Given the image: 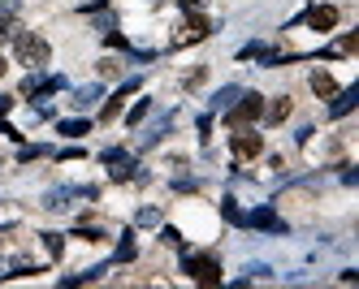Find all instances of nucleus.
Here are the masks:
<instances>
[{
    "instance_id": "nucleus-13",
    "label": "nucleus",
    "mask_w": 359,
    "mask_h": 289,
    "mask_svg": "<svg viewBox=\"0 0 359 289\" xmlns=\"http://www.w3.org/2000/svg\"><path fill=\"white\" fill-rule=\"evenodd\" d=\"M312 91H316L320 99H333V95H338V83H333L329 73H312Z\"/></svg>"
},
{
    "instance_id": "nucleus-30",
    "label": "nucleus",
    "mask_w": 359,
    "mask_h": 289,
    "mask_svg": "<svg viewBox=\"0 0 359 289\" xmlns=\"http://www.w3.org/2000/svg\"><path fill=\"white\" fill-rule=\"evenodd\" d=\"M151 5H161V0H151Z\"/></svg>"
},
{
    "instance_id": "nucleus-14",
    "label": "nucleus",
    "mask_w": 359,
    "mask_h": 289,
    "mask_svg": "<svg viewBox=\"0 0 359 289\" xmlns=\"http://www.w3.org/2000/svg\"><path fill=\"white\" fill-rule=\"evenodd\" d=\"M286 117H290V95H281V99L269 104V125H281Z\"/></svg>"
},
{
    "instance_id": "nucleus-29",
    "label": "nucleus",
    "mask_w": 359,
    "mask_h": 289,
    "mask_svg": "<svg viewBox=\"0 0 359 289\" xmlns=\"http://www.w3.org/2000/svg\"><path fill=\"white\" fill-rule=\"evenodd\" d=\"M5 69H9V65H5V57H0V78H5Z\"/></svg>"
},
{
    "instance_id": "nucleus-21",
    "label": "nucleus",
    "mask_w": 359,
    "mask_h": 289,
    "mask_svg": "<svg viewBox=\"0 0 359 289\" xmlns=\"http://www.w3.org/2000/svg\"><path fill=\"white\" fill-rule=\"evenodd\" d=\"M100 73H104V78H121V61L104 57V61H100Z\"/></svg>"
},
{
    "instance_id": "nucleus-12",
    "label": "nucleus",
    "mask_w": 359,
    "mask_h": 289,
    "mask_svg": "<svg viewBox=\"0 0 359 289\" xmlns=\"http://www.w3.org/2000/svg\"><path fill=\"white\" fill-rule=\"evenodd\" d=\"M243 95V87H221L217 95H212V113H225V108H234V99Z\"/></svg>"
},
{
    "instance_id": "nucleus-3",
    "label": "nucleus",
    "mask_w": 359,
    "mask_h": 289,
    "mask_svg": "<svg viewBox=\"0 0 359 289\" xmlns=\"http://www.w3.org/2000/svg\"><path fill=\"white\" fill-rule=\"evenodd\" d=\"M182 268H187L191 281H199V285H217V281H221V264H217L212 255H187Z\"/></svg>"
},
{
    "instance_id": "nucleus-20",
    "label": "nucleus",
    "mask_w": 359,
    "mask_h": 289,
    "mask_svg": "<svg viewBox=\"0 0 359 289\" xmlns=\"http://www.w3.org/2000/svg\"><path fill=\"white\" fill-rule=\"evenodd\" d=\"M221 212H225L229 225H243V212H238V203H234V199H225V203H221Z\"/></svg>"
},
{
    "instance_id": "nucleus-10",
    "label": "nucleus",
    "mask_w": 359,
    "mask_h": 289,
    "mask_svg": "<svg viewBox=\"0 0 359 289\" xmlns=\"http://www.w3.org/2000/svg\"><path fill=\"white\" fill-rule=\"evenodd\" d=\"M95 99H100V87H95V83H91V87H79V91L69 95V104H74V108H79V113L95 108Z\"/></svg>"
},
{
    "instance_id": "nucleus-19",
    "label": "nucleus",
    "mask_w": 359,
    "mask_h": 289,
    "mask_svg": "<svg viewBox=\"0 0 359 289\" xmlns=\"http://www.w3.org/2000/svg\"><path fill=\"white\" fill-rule=\"evenodd\" d=\"M43 246H48V255H53V259H61V251H65L61 233H43Z\"/></svg>"
},
{
    "instance_id": "nucleus-11",
    "label": "nucleus",
    "mask_w": 359,
    "mask_h": 289,
    "mask_svg": "<svg viewBox=\"0 0 359 289\" xmlns=\"http://www.w3.org/2000/svg\"><path fill=\"white\" fill-rule=\"evenodd\" d=\"M169 125H173V117H161L156 125H147V129H143V134H139V147H151V143H161Z\"/></svg>"
},
{
    "instance_id": "nucleus-17",
    "label": "nucleus",
    "mask_w": 359,
    "mask_h": 289,
    "mask_svg": "<svg viewBox=\"0 0 359 289\" xmlns=\"http://www.w3.org/2000/svg\"><path fill=\"white\" fill-rule=\"evenodd\" d=\"M151 113V99H139L135 104V108H130V117H126V121H130V125H143V117Z\"/></svg>"
},
{
    "instance_id": "nucleus-27",
    "label": "nucleus",
    "mask_w": 359,
    "mask_h": 289,
    "mask_svg": "<svg viewBox=\"0 0 359 289\" xmlns=\"http://www.w3.org/2000/svg\"><path fill=\"white\" fill-rule=\"evenodd\" d=\"M203 5H208V0H182V9H187V13H199Z\"/></svg>"
},
{
    "instance_id": "nucleus-7",
    "label": "nucleus",
    "mask_w": 359,
    "mask_h": 289,
    "mask_svg": "<svg viewBox=\"0 0 359 289\" xmlns=\"http://www.w3.org/2000/svg\"><path fill=\"white\" fill-rule=\"evenodd\" d=\"M260 151H264V139L238 125V134H234V155H238V160H255Z\"/></svg>"
},
{
    "instance_id": "nucleus-5",
    "label": "nucleus",
    "mask_w": 359,
    "mask_h": 289,
    "mask_svg": "<svg viewBox=\"0 0 359 289\" xmlns=\"http://www.w3.org/2000/svg\"><path fill=\"white\" fill-rule=\"evenodd\" d=\"M247 229H264V233H286V225H281V216L273 212V207H255V212L243 216Z\"/></svg>"
},
{
    "instance_id": "nucleus-4",
    "label": "nucleus",
    "mask_w": 359,
    "mask_h": 289,
    "mask_svg": "<svg viewBox=\"0 0 359 289\" xmlns=\"http://www.w3.org/2000/svg\"><path fill=\"white\" fill-rule=\"evenodd\" d=\"M74 199H95V190H91V186H83V190H79V186H57V190L43 195V207H48V212H65Z\"/></svg>"
},
{
    "instance_id": "nucleus-22",
    "label": "nucleus",
    "mask_w": 359,
    "mask_h": 289,
    "mask_svg": "<svg viewBox=\"0 0 359 289\" xmlns=\"http://www.w3.org/2000/svg\"><path fill=\"white\" fill-rule=\"evenodd\" d=\"M117 113H121V95H113V99L104 104V113H100V117H104V121H113Z\"/></svg>"
},
{
    "instance_id": "nucleus-16",
    "label": "nucleus",
    "mask_w": 359,
    "mask_h": 289,
    "mask_svg": "<svg viewBox=\"0 0 359 289\" xmlns=\"http://www.w3.org/2000/svg\"><path fill=\"white\" fill-rule=\"evenodd\" d=\"M135 225H143V229H151V225H161V212H156V207H139V216H135Z\"/></svg>"
},
{
    "instance_id": "nucleus-15",
    "label": "nucleus",
    "mask_w": 359,
    "mask_h": 289,
    "mask_svg": "<svg viewBox=\"0 0 359 289\" xmlns=\"http://www.w3.org/2000/svg\"><path fill=\"white\" fill-rule=\"evenodd\" d=\"M18 31H22V26L13 22V13H0V43H9Z\"/></svg>"
},
{
    "instance_id": "nucleus-9",
    "label": "nucleus",
    "mask_w": 359,
    "mask_h": 289,
    "mask_svg": "<svg viewBox=\"0 0 359 289\" xmlns=\"http://www.w3.org/2000/svg\"><path fill=\"white\" fill-rule=\"evenodd\" d=\"M359 104V87H351V91H342V95H333V104H329V117L338 121V117H346L351 108Z\"/></svg>"
},
{
    "instance_id": "nucleus-1",
    "label": "nucleus",
    "mask_w": 359,
    "mask_h": 289,
    "mask_svg": "<svg viewBox=\"0 0 359 289\" xmlns=\"http://www.w3.org/2000/svg\"><path fill=\"white\" fill-rule=\"evenodd\" d=\"M13 57H18V65H27V69H43L48 61H53V48H48V39L35 35V31H18L13 35Z\"/></svg>"
},
{
    "instance_id": "nucleus-28",
    "label": "nucleus",
    "mask_w": 359,
    "mask_h": 289,
    "mask_svg": "<svg viewBox=\"0 0 359 289\" xmlns=\"http://www.w3.org/2000/svg\"><path fill=\"white\" fill-rule=\"evenodd\" d=\"M9 108H13V99H9V95H0V117H5Z\"/></svg>"
},
{
    "instance_id": "nucleus-6",
    "label": "nucleus",
    "mask_w": 359,
    "mask_h": 289,
    "mask_svg": "<svg viewBox=\"0 0 359 289\" xmlns=\"http://www.w3.org/2000/svg\"><path fill=\"white\" fill-rule=\"evenodd\" d=\"M208 31H212V22L203 13H187L182 31H177V43H199V39H208Z\"/></svg>"
},
{
    "instance_id": "nucleus-8",
    "label": "nucleus",
    "mask_w": 359,
    "mask_h": 289,
    "mask_svg": "<svg viewBox=\"0 0 359 289\" xmlns=\"http://www.w3.org/2000/svg\"><path fill=\"white\" fill-rule=\"evenodd\" d=\"M303 22L312 26V31H333V26H338V9H333V5H316V9L303 13Z\"/></svg>"
},
{
    "instance_id": "nucleus-18",
    "label": "nucleus",
    "mask_w": 359,
    "mask_h": 289,
    "mask_svg": "<svg viewBox=\"0 0 359 289\" xmlns=\"http://www.w3.org/2000/svg\"><path fill=\"white\" fill-rule=\"evenodd\" d=\"M57 129H61L65 139H79V134H87V121H61Z\"/></svg>"
},
{
    "instance_id": "nucleus-2",
    "label": "nucleus",
    "mask_w": 359,
    "mask_h": 289,
    "mask_svg": "<svg viewBox=\"0 0 359 289\" xmlns=\"http://www.w3.org/2000/svg\"><path fill=\"white\" fill-rule=\"evenodd\" d=\"M229 113V125H251V121H260L264 117V95L260 91H243L238 99H234V108H225Z\"/></svg>"
},
{
    "instance_id": "nucleus-25",
    "label": "nucleus",
    "mask_w": 359,
    "mask_h": 289,
    "mask_svg": "<svg viewBox=\"0 0 359 289\" xmlns=\"http://www.w3.org/2000/svg\"><path fill=\"white\" fill-rule=\"evenodd\" d=\"M117 259H135V242H130V238H126V242L117 246Z\"/></svg>"
},
{
    "instance_id": "nucleus-24",
    "label": "nucleus",
    "mask_w": 359,
    "mask_h": 289,
    "mask_svg": "<svg viewBox=\"0 0 359 289\" xmlns=\"http://www.w3.org/2000/svg\"><path fill=\"white\" fill-rule=\"evenodd\" d=\"M161 242H169V246H182V238H177V229H161Z\"/></svg>"
},
{
    "instance_id": "nucleus-26",
    "label": "nucleus",
    "mask_w": 359,
    "mask_h": 289,
    "mask_svg": "<svg viewBox=\"0 0 359 289\" xmlns=\"http://www.w3.org/2000/svg\"><path fill=\"white\" fill-rule=\"evenodd\" d=\"M22 9V0H0V13H18Z\"/></svg>"
},
{
    "instance_id": "nucleus-23",
    "label": "nucleus",
    "mask_w": 359,
    "mask_h": 289,
    "mask_svg": "<svg viewBox=\"0 0 359 289\" xmlns=\"http://www.w3.org/2000/svg\"><path fill=\"white\" fill-rule=\"evenodd\" d=\"M39 155H43V147H22V155H18V160L27 164V160H39Z\"/></svg>"
}]
</instances>
